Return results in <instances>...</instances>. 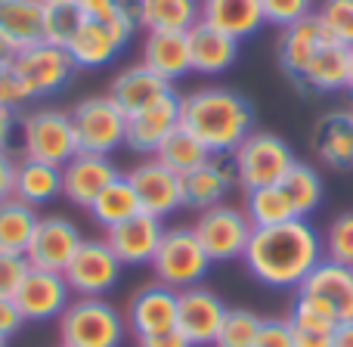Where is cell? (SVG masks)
Listing matches in <instances>:
<instances>
[{
	"label": "cell",
	"mask_w": 353,
	"mask_h": 347,
	"mask_svg": "<svg viewBox=\"0 0 353 347\" xmlns=\"http://www.w3.org/2000/svg\"><path fill=\"white\" fill-rule=\"evenodd\" d=\"M254 347H294V332L288 319H263Z\"/></svg>",
	"instance_id": "cell-43"
},
{
	"label": "cell",
	"mask_w": 353,
	"mask_h": 347,
	"mask_svg": "<svg viewBox=\"0 0 353 347\" xmlns=\"http://www.w3.org/2000/svg\"><path fill=\"white\" fill-rule=\"evenodd\" d=\"M59 347H65V344H59Z\"/></svg>",
	"instance_id": "cell-57"
},
{
	"label": "cell",
	"mask_w": 353,
	"mask_h": 347,
	"mask_svg": "<svg viewBox=\"0 0 353 347\" xmlns=\"http://www.w3.org/2000/svg\"><path fill=\"white\" fill-rule=\"evenodd\" d=\"M313 155L332 171H353V112H325L310 134Z\"/></svg>",
	"instance_id": "cell-23"
},
{
	"label": "cell",
	"mask_w": 353,
	"mask_h": 347,
	"mask_svg": "<svg viewBox=\"0 0 353 347\" xmlns=\"http://www.w3.org/2000/svg\"><path fill=\"white\" fill-rule=\"evenodd\" d=\"M10 66H12V72H16L19 84H22L28 99L56 97L59 90H65L68 81L78 72L72 56H68V50L56 47V43H47V41L19 50Z\"/></svg>",
	"instance_id": "cell-7"
},
{
	"label": "cell",
	"mask_w": 353,
	"mask_h": 347,
	"mask_svg": "<svg viewBox=\"0 0 353 347\" xmlns=\"http://www.w3.org/2000/svg\"><path fill=\"white\" fill-rule=\"evenodd\" d=\"M19 130V112L0 106V152H10V143Z\"/></svg>",
	"instance_id": "cell-49"
},
{
	"label": "cell",
	"mask_w": 353,
	"mask_h": 347,
	"mask_svg": "<svg viewBox=\"0 0 353 347\" xmlns=\"http://www.w3.org/2000/svg\"><path fill=\"white\" fill-rule=\"evenodd\" d=\"M189 59H192V72L214 78L223 75L236 66L239 59V41L223 31L211 28V25L199 22L189 28Z\"/></svg>",
	"instance_id": "cell-26"
},
{
	"label": "cell",
	"mask_w": 353,
	"mask_h": 347,
	"mask_svg": "<svg viewBox=\"0 0 353 347\" xmlns=\"http://www.w3.org/2000/svg\"><path fill=\"white\" fill-rule=\"evenodd\" d=\"M254 106L232 87H199L180 99V124L211 155H232L254 134Z\"/></svg>",
	"instance_id": "cell-2"
},
{
	"label": "cell",
	"mask_w": 353,
	"mask_h": 347,
	"mask_svg": "<svg viewBox=\"0 0 353 347\" xmlns=\"http://www.w3.org/2000/svg\"><path fill=\"white\" fill-rule=\"evenodd\" d=\"M192 230L199 236L201 248L211 257V264H217V261L223 264V261H236V257L245 255L254 226H251L245 208L226 205L223 201V205H214L208 211H201L199 220L192 224Z\"/></svg>",
	"instance_id": "cell-9"
},
{
	"label": "cell",
	"mask_w": 353,
	"mask_h": 347,
	"mask_svg": "<svg viewBox=\"0 0 353 347\" xmlns=\"http://www.w3.org/2000/svg\"><path fill=\"white\" fill-rule=\"evenodd\" d=\"M226 310L230 307L201 286L176 292V329L189 338L192 347H214Z\"/></svg>",
	"instance_id": "cell-15"
},
{
	"label": "cell",
	"mask_w": 353,
	"mask_h": 347,
	"mask_svg": "<svg viewBox=\"0 0 353 347\" xmlns=\"http://www.w3.org/2000/svg\"><path fill=\"white\" fill-rule=\"evenodd\" d=\"M316 19L329 31L332 41L353 50V0H323Z\"/></svg>",
	"instance_id": "cell-39"
},
{
	"label": "cell",
	"mask_w": 353,
	"mask_h": 347,
	"mask_svg": "<svg viewBox=\"0 0 353 347\" xmlns=\"http://www.w3.org/2000/svg\"><path fill=\"white\" fill-rule=\"evenodd\" d=\"M16 189V161L10 152H0V201L10 199Z\"/></svg>",
	"instance_id": "cell-50"
},
{
	"label": "cell",
	"mask_w": 353,
	"mask_h": 347,
	"mask_svg": "<svg viewBox=\"0 0 353 347\" xmlns=\"http://www.w3.org/2000/svg\"><path fill=\"white\" fill-rule=\"evenodd\" d=\"M171 90H174V84H168L165 78H159V75H155L152 68H146L143 62L121 68L109 84V97L115 99V106L128 118L137 115V112H143V109H149V106L159 103V99Z\"/></svg>",
	"instance_id": "cell-24"
},
{
	"label": "cell",
	"mask_w": 353,
	"mask_h": 347,
	"mask_svg": "<svg viewBox=\"0 0 353 347\" xmlns=\"http://www.w3.org/2000/svg\"><path fill=\"white\" fill-rule=\"evenodd\" d=\"M16 53H19V50L12 47L10 41H6V37H0V62H12V59H16Z\"/></svg>",
	"instance_id": "cell-53"
},
{
	"label": "cell",
	"mask_w": 353,
	"mask_h": 347,
	"mask_svg": "<svg viewBox=\"0 0 353 347\" xmlns=\"http://www.w3.org/2000/svg\"><path fill=\"white\" fill-rule=\"evenodd\" d=\"M298 298L319 307L329 319L350 323L353 319V267L335 264L329 257L313 267V273L298 286Z\"/></svg>",
	"instance_id": "cell-11"
},
{
	"label": "cell",
	"mask_w": 353,
	"mask_h": 347,
	"mask_svg": "<svg viewBox=\"0 0 353 347\" xmlns=\"http://www.w3.org/2000/svg\"><path fill=\"white\" fill-rule=\"evenodd\" d=\"M180 183H183V208H192V211L201 214L214 205H223L230 189L239 183L232 155H211L199 168L183 174Z\"/></svg>",
	"instance_id": "cell-17"
},
{
	"label": "cell",
	"mask_w": 353,
	"mask_h": 347,
	"mask_svg": "<svg viewBox=\"0 0 353 347\" xmlns=\"http://www.w3.org/2000/svg\"><path fill=\"white\" fill-rule=\"evenodd\" d=\"M124 264L115 257L105 239H84L65 267V282L78 298H105L121 282Z\"/></svg>",
	"instance_id": "cell-10"
},
{
	"label": "cell",
	"mask_w": 353,
	"mask_h": 347,
	"mask_svg": "<svg viewBox=\"0 0 353 347\" xmlns=\"http://www.w3.org/2000/svg\"><path fill=\"white\" fill-rule=\"evenodd\" d=\"M263 319L254 310H245V307H230L223 317V326L217 332V341L214 347H254L257 332H261Z\"/></svg>",
	"instance_id": "cell-38"
},
{
	"label": "cell",
	"mask_w": 353,
	"mask_h": 347,
	"mask_svg": "<svg viewBox=\"0 0 353 347\" xmlns=\"http://www.w3.org/2000/svg\"><path fill=\"white\" fill-rule=\"evenodd\" d=\"M152 159H159L165 168H171L174 174L183 177V174L192 171V168H199L201 161L211 159V152H208V149L201 146V143L195 140V137L180 124V128L171 130V134L165 137V143L155 149Z\"/></svg>",
	"instance_id": "cell-36"
},
{
	"label": "cell",
	"mask_w": 353,
	"mask_h": 347,
	"mask_svg": "<svg viewBox=\"0 0 353 347\" xmlns=\"http://www.w3.org/2000/svg\"><path fill=\"white\" fill-rule=\"evenodd\" d=\"M201 22L245 41L267 25L261 0H201Z\"/></svg>",
	"instance_id": "cell-27"
},
{
	"label": "cell",
	"mask_w": 353,
	"mask_h": 347,
	"mask_svg": "<svg viewBox=\"0 0 353 347\" xmlns=\"http://www.w3.org/2000/svg\"><path fill=\"white\" fill-rule=\"evenodd\" d=\"M143 66L152 68L168 84L186 78L192 72L189 59V31H146L143 37Z\"/></svg>",
	"instance_id": "cell-25"
},
{
	"label": "cell",
	"mask_w": 353,
	"mask_h": 347,
	"mask_svg": "<svg viewBox=\"0 0 353 347\" xmlns=\"http://www.w3.org/2000/svg\"><path fill=\"white\" fill-rule=\"evenodd\" d=\"M118 177H124V174L118 171L112 155L78 152L68 165H62V199L78 208H90L97 201V195L109 183H115Z\"/></svg>",
	"instance_id": "cell-18"
},
{
	"label": "cell",
	"mask_w": 353,
	"mask_h": 347,
	"mask_svg": "<svg viewBox=\"0 0 353 347\" xmlns=\"http://www.w3.org/2000/svg\"><path fill=\"white\" fill-rule=\"evenodd\" d=\"M149 267L161 286L183 292V288H192L205 279L211 270V257L201 248L192 226H171L161 236V245Z\"/></svg>",
	"instance_id": "cell-4"
},
{
	"label": "cell",
	"mask_w": 353,
	"mask_h": 347,
	"mask_svg": "<svg viewBox=\"0 0 353 347\" xmlns=\"http://www.w3.org/2000/svg\"><path fill=\"white\" fill-rule=\"evenodd\" d=\"M28 270H31V264L25 255L0 251V298H16V292L22 288Z\"/></svg>",
	"instance_id": "cell-42"
},
{
	"label": "cell",
	"mask_w": 353,
	"mask_h": 347,
	"mask_svg": "<svg viewBox=\"0 0 353 347\" xmlns=\"http://www.w3.org/2000/svg\"><path fill=\"white\" fill-rule=\"evenodd\" d=\"M161 236H165V224L152 214L140 211L128 224H118L115 230L105 232V242L124 267H146V264H152L155 251H159Z\"/></svg>",
	"instance_id": "cell-21"
},
{
	"label": "cell",
	"mask_w": 353,
	"mask_h": 347,
	"mask_svg": "<svg viewBox=\"0 0 353 347\" xmlns=\"http://www.w3.org/2000/svg\"><path fill=\"white\" fill-rule=\"evenodd\" d=\"M134 25L124 16H115L109 22H87L78 28V34L68 41V56L74 68H105L134 37Z\"/></svg>",
	"instance_id": "cell-12"
},
{
	"label": "cell",
	"mask_w": 353,
	"mask_h": 347,
	"mask_svg": "<svg viewBox=\"0 0 353 347\" xmlns=\"http://www.w3.org/2000/svg\"><path fill=\"white\" fill-rule=\"evenodd\" d=\"M323 251L329 261L353 267V211H341L323 236Z\"/></svg>",
	"instance_id": "cell-40"
},
{
	"label": "cell",
	"mask_w": 353,
	"mask_h": 347,
	"mask_svg": "<svg viewBox=\"0 0 353 347\" xmlns=\"http://www.w3.org/2000/svg\"><path fill=\"white\" fill-rule=\"evenodd\" d=\"M81 25H84V16H81V10H78L74 0L43 6V41L47 43L68 47V41L78 34Z\"/></svg>",
	"instance_id": "cell-37"
},
{
	"label": "cell",
	"mask_w": 353,
	"mask_h": 347,
	"mask_svg": "<svg viewBox=\"0 0 353 347\" xmlns=\"http://www.w3.org/2000/svg\"><path fill=\"white\" fill-rule=\"evenodd\" d=\"M329 41L332 37H329V31L323 28V22L316 19V12L294 25H288V28H282L276 56H279V66H282V72H285V78L292 81V84H298V78L304 75V68L310 66V59Z\"/></svg>",
	"instance_id": "cell-22"
},
{
	"label": "cell",
	"mask_w": 353,
	"mask_h": 347,
	"mask_svg": "<svg viewBox=\"0 0 353 347\" xmlns=\"http://www.w3.org/2000/svg\"><path fill=\"white\" fill-rule=\"evenodd\" d=\"M0 37L16 50L43 41V3L41 0H0Z\"/></svg>",
	"instance_id": "cell-30"
},
{
	"label": "cell",
	"mask_w": 353,
	"mask_h": 347,
	"mask_svg": "<svg viewBox=\"0 0 353 347\" xmlns=\"http://www.w3.org/2000/svg\"><path fill=\"white\" fill-rule=\"evenodd\" d=\"M12 195L31 208L50 205L62 195V168L37 159L16 161V189H12Z\"/></svg>",
	"instance_id": "cell-29"
},
{
	"label": "cell",
	"mask_w": 353,
	"mask_h": 347,
	"mask_svg": "<svg viewBox=\"0 0 353 347\" xmlns=\"http://www.w3.org/2000/svg\"><path fill=\"white\" fill-rule=\"evenodd\" d=\"M347 90H353V53H350V84H347Z\"/></svg>",
	"instance_id": "cell-54"
},
{
	"label": "cell",
	"mask_w": 353,
	"mask_h": 347,
	"mask_svg": "<svg viewBox=\"0 0 353 347\" xmlns=\"http://www.w3.org/2000/svg\"><path fill=\"white\" fill-rule=\"evenodd\" d=\"M22 103H28V97H25L16 72H12L10 62H0V106H6V109H19Z\"/></svg>",
	"instance_id": "cell-44"
},
{
	"label": "cell",
	"mask_w": 353,
	"mask_h": 347,
	"mask_svg": "<svg viewBox=\"0 0 353 347\" xmlns=\"http://www.w3.org/2000/svg\"><path fill=\"white\" fill-rule=\"evenodd\" d=\"M81 242H84V236H81V230L72 220L59 217V214H50V217L37 220V230H34V236H31L25 257H28V264L37 270L65 273L74 251L81 248Z\"/></svg>",
	"instance_id": "cell-14"
},
{
	"label": "cell",
	"mask_w": 353,
	"mask_h": 347,
	"mask_svg": "<svg viewBox=\"0 0 353 347\" xmlns=\"http://www.w3.org/2000/svg\"><path fill=\"white\" fill-rule=\"evenodd\" d=\"M0 347H6V344H3V341H0Z\"/></svg>",
	"instance_id": "cell-56"
},
{
	"label": "cell",
	"mask_w": 353,
	"mask_h": 347,
	"mask_svg": "<svg viewBox=\"0 0 353 347\" xmlns=\"http://www.w3.org/2000/svg\"><path fill=\"white\" fill-rule=\"evenodd\" d=\"M180 99H183L180 93L171 90L159 103L149 106V109L130 115L124 146L137 155H155V149L165 143V137L180 128Z\"/></svg>",
	"instance_id": "cell-19"
},
{
	"label": "cell",
	"mask_w": 353,
	"mask_h": 347,
	"mask_svg": "<svg viewBox=\"0 0 353 347\" xmlns=\"http://www.w3.org/2000/svg\"><path fill=\"white\" fill-rule=\"evenodd\" d=\"M294 149L288 146V140H282L279 134L270 130H254L242 140V146L232 152V165H236L239 186L261 189V186H276L285 180V174L294 165Z\"/></svg>",
	"instance_id": "cell-5"
},
{
	"label": "cell",
	"mask_w": 353,
	"mask_h": 347,
	"mask_svg": "<svg viewBox=\"0 0 353 347\" xmlns=\"http://www.w3.org/2000/svg\"><path fill=\"white\" fill-rule=\"evenodd\" d=\"M19 134H22L25 159H37L47 165H68L78 149V137L72 128V115L65 109H34L25 118H19Z\"/></svg>",
	"instance_id": "cell-6"
},
{
	"label": "cell",
	"mask_w": 353,
	"mask_h": 347,
	"mask_svg": "<svg viewBox=\"0 0 353 347\" xmlns=\"http://www.w3.org/2000/svg\"><path fill=\"white\" fill-rule=\"evenodd\" d=\"M261 6H263L267 25H276L279 31L316 12L313 10V0H261Z\"/></svg>",
	"instance_id": "cell-41"
},
{
	"label": "cell",
	"mask_w": 353,
	"mask_h": 347,
	"mask_svg": "<svg viewBox=\"0 0 353 347\" xmlns=\"http://www.w3.org/2000/svg\"><path fill=\"white\" fill-rule=\"evenodd\" d=\"M87 22H109L118 16V0H74Z\"/></svg>",
	"instance_id": "cell-46"
},
{
	"label": "cell",
	"mask_w": 353,
	"mask_h": 347,
	"mask_svg": "<svg viewBox=\"0 0 353 347\" xmlns=\"http://www.w3.org/2000/svg\"><path fill=\"white\" fill-rule=\"evenodd\" d=\"M323 257V236L313 224L298 217L254 230L242 261L248 273L267 288H298Z\"/></svg>",
	"instance_id": "cell-1"
},
{
	"label": "cell",
	"mask_w": 353,
	"mask_h": 347,
	"mask_svg": "<svg viewBox=\"0 0 353 347\" xmlns=\"http://www.w3.org/2000/svg\"><path fill=\"white\" fill-rule=\"evenodd\" d=\"M350 53L353 50L341 47V43L329 41L316 56L310 59V66L304 68V75L298 78L301 90L307 93H335L344 90L350 84Z\"/></svg>",
	"instance_id": "cell-28"
},
{
	"label": "cell",
	"mask_w": 353,
	"mask_h": 347,
	"mask_svg": "<svg viewBox=\"0 0 353 347\" xmlns=\"http://www.w3.org/2000/svg\"><path fill=\"white\" fill-rule=\"evenodd\" d=\"M201 22V0H143L146 31H189Z\"/></svg>",
	"instance_id": "cell-34"
},
{
	"label": "cell",
	"mask_w": 353,
	"mask_h": 347,
	"mask_svg": "<svg viewBox=\"0 0 353 347\" xmlns=\"http://www.w3.org/2000/svg\"><path fill=\"white\" fill-rule=\"evenodd\" d=\"M87 211H90L93 224L109 232V230H115L118 224H128L130 217H137V214H140V201H137V192L128 183V177H118L115 183H109V186L97 195V201H93Z\"/></svg>",
	"instance_id": "cell-31"
},
{
	"label": "cell",
	"mask_w": 353,
	"mask_h": 347,
	"mask_svg": "<svg viewBox=\"0 0 353 347\" xmlns=\"http://www.w3.org/2000/svg\"><path fill=\"white\" fill-rule=\"evenodd\" d=\"M56 323L65 347H121L128 338V319L105 298H74Z\"/></svg>",
	"instance_id": "cell-3"
},
{
	"label": "cell",
	"mask_w": 353,
	"mask_h": 347,
	"mask_svg": "<svg viewBox=\"0 0 353 347\" xmlns=\"http://www.w3.org/2000/svg\"><path fill=\"white\" fill-rule=\"evenodd\" d=\"M245 214H248V220H251L254 230L298 220L294 205H292V199H288V192L282 189V183H276V186L248 189V192H245Z\"/></svg>",
	"instance_id": "cell-33"
},
{
	"label": "cell",
	"mask_w": 353,
	"mask_h": 347,
	"mask_svg": "<svg viewBox=\"0 0 353 347\" xmlns=\"http://www.w3.org/2000/svg\"><path fill=\"white\" fill-rule=\"evenodd\" d=\"M128 332H134V338L152 335V332H165L176 326V292L168 286H161L159 279L140 286L128 301Z\"/></svg>",
	"instance_id": "cell-20"
},
{
	"label": "cell",
	"mask_w": 353,
	"mask_h": 347,
	"mask_svg": "<svg viewBox=\"0 0 353 347\" xmlns=\"http://www.w3.org/2000/svg\"><path fill=\"white\" fill-rule=\"evenodd\" d=\"M282 189L288 192V199H292V205H294V214H298L301 220L310 217L325 199L323 174H319L313 165H307V161H294L292 171H288L285 180H282Z\"/></svg>",
	"instance_id": "cell-35"
},
{
	"label": "cell",
	"mask_w": 353,
	"mask_h": 347,
	"mask_svg": "<svg viewBox=\"0 0 353 347\" xmlns=\"http://www.w3.org/2000/svg\"><path fill=\"white\" fill-rule=\"evenodd\" d=\"M12 301L19 304L25 323H53L72 304V288L62 273L31 267Z\"/></svg>",
	"instance_id": "cell-16"
},
{
	"label": "cell",
	"mask_w": 353,
	"mask_h": 347,
	"mask_svg": "<svg viewBox=\"0 0 353 347\" xmlns=\"http://www.w3.org/2000/svg\"><path fill=\"white\" fill-rule=\"evenodd\" d=\"M72 128L78 137L81 152L93 155H112L115 149L124 146L128 137V115L115 106V99L105 97H87L74 106L72 112Z\"/></svg>",
	"instance_id": "cell-8"
},
{
	"label": "cell",
	"mask_w": 353,
	"mask_h": 347,
	"mask_svg": "<svg viewBox=\"0 0 353 347\" xmlns=\"http://www.w3.org/2000/svg\"><path fill=\"white\" fill-rule=\"evenodd\" d=\"M294 347H332L335 329H313V326H292Z\"/></svg>",
	"instance_id": "cell-48"
},
{
	"label": "cell",
	"mask_w": 353,
	"mask_h": 347,
	"mask_svg": "<svg viewBox=\"0 0 353 347\" xmlns=\"http://www.w3.org/2000/svg\"><path fill=\"white\" fill-rule=\"evenodd\" d=\"M118 16H124L134 28H143V0H118Z\"/></svg>",
	"instance_id": "cell-51"
},
{
	"label": "cell",
	"mask_w": 353,
	"mask_h": 347,
	"mask_svg": "<svg viewBox=\"0 0 353 347\" xmlns=\"http://www.w3.org/2000/svg\"><path fill=\"white\" fill-rule=\"evenodd\" d=\"M43 6H50V3H65V0H41Z\"/></svg>",
	"instance_id": "cell-55"
},
{
	"label": "cell",
	"mask_w": 353,
	"mask_h": 347,
	"mask_svg": "<svg viewBox=\"0 0 353 347\" xmlns=\"http://www.w3.org/2000/svg\"><path fill=\"white\" fill-rule=\"evenodd\" d=\"M124 177H128V183L134 186L143 214H152V217L165 220V217H171L176 208H183L180 174L165 168L159 159L140 161V165H134Z\"/></svg>",
	"instance_id": "cell-13"
},
{
	"label": "cell",
	"mask_w": 353,
	"mask_h": 347,
	"mask_svg": "<svg viewBox=\"0 0 353 347\" xmlns=\"http://www.w3.org/2000/svg\"><path fill=\"white\" fill-rule=\"evenodd\" d=\"M137 347H192V344H189V338L174 326V329H165V332L140 335L137 338Z\"/></svg>",
	"instance_id": "cell-47"
},
{
	"label": "cell",
	"mask_w": 353,
	"mask_h": 347,
	"mask_svg": "<svg viewBox=\"0 0 353 347\" xmlns=\"http://www.w3.org/2000/svg\"><path fill=\"white\" fill-rule=\"evenodd\" d=\"M332 347H353V319L335 326V332H332Z\"/></svg>",
	"instance_id": "cell-52"
},
{
	"label": "cell",
	"mask_w": 353,
	"mask_h": 347,
	"mask_svg": "<svg viewBox=\"0 0 353 347\" xmlns=\"http://www.w3.org/2000/svg\"><path fill=\"white\" fill-rule=\"evenodd\" d=\"M37 220H41L37 208L25 205L16 195L0 201V251L25 255L31 236H34V230H37Z\"/></svg>",
	"instance_id": "cell-32"
},
{
	"label": "cell",
	"mask_w": 353,
	"mask_h": 347,
	"mask_svg": "<svg viewBox=\"0 0 353 347\" xmlns=\"http://www.w3.org/2000/svg\"><path fill=\"white\" fill-rule=\"evenodd\" d=\"M25 326V317L22 310H19V304L12 298H0V341H10V338H16L19 332H22Z\"/></svg>",
	"instance_id": "cell-45"
}]
</instances>
